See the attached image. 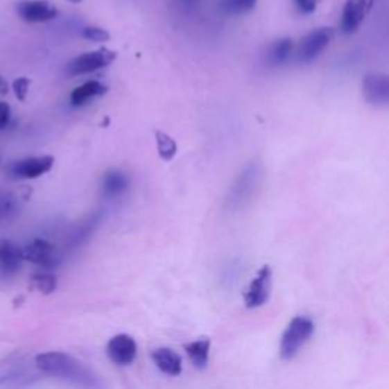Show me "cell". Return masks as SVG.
I'll list each match as a JSON object with an SVG mask.
<instances>
[{
	"instance_id": "cell-14",
	"label": "cell",
	"mask_w": 389,
	"mask_h": 389,
	"mask_svg": "<svg viewBox=\"0 0 389 389\" xmlns=\"http://www.w3.org/2000/svg\"><path fill=\"white\" fill-rule=\"evenodd\" d=\"M21 261V250L11 242H0V273L5 275L15 274L20 269Z\"/></svg>"
},
{
	"instance_id": "cell-18",
	"label": "cell",
	"mask_w": 389,
	"mask_h": 389,
	"mask_svg": "<svg viewBox=\"0 0 389 389\" xmlns=\"http://www.w3.org/2000/svg\"><path fill=\"white\" fill-rule=\"evenodd\" d=\"M130 181L123 172L111 171L104 178V192L107 196H119L128 189Z\"/></svg>"
},
{
	"instance_id": "cell-8",
	"label": "cell",
	"mask_w": 389,
	"mask_h": 389,
	"mask_svg": "<svg viewBox=\"0 0 389 389\" xmlns=\"http://www.w3.org/2000/svg\"><path fill=\"white\" fill-rule=\"evenodd\" d=\"M107 356L116 365H122V367L131 365L137 357L136 340L130 335H125V333L113 336L107 344Z\"/></svg>"
},
{
	"instance_id": "cell-12",
	"label": "cell",
	"mask_w": 389,
	"mask_h": 389,
	"mask_svg": "<svg viewBox=\"0 0 389 389\" xmlns=\"http://www.w3.org/2000/svg\"><path fill=\"white\" fill-rule=\"evenodd\" d=\"M365 12H367V0H347L340 17V31L347 35L354 34L362 25Z\"/></svg>"
},
{
	"instance_id": "cell-3",
	"label": "cell",
	"mask_w": 389,
	"mask_h": 389,
	"mask_svg": "<svg viewBox=\"0 0 389 389\" xmlns=\"http://www.w3.org/2000/svg\"><path fill=\"white\" fill-rule=\"evenodd\" d=\"M261 180V166L259 163H251L247 166L241 175L237 177L234 184L227 195V205L230 209H241L254 196Z\"/></svg>"
},
{
	"instance_id": "cell-13",
	"label": "cell",
	"mask_w": 389,
	"mask_h": 389,
	"mask_svg": "<svg viewBox=\"0 0 389 389\" xmlns=\"http://www.w3.org/2000/svg\"><path fill=\"white\" fill-rule=\"evenodd\" d=\"M150 357L155 363V367L160 370L164 374H168L171 377H177L181 374L182 371V359L181 356L171 350V348H155V350L150 353Z\"/></svg>"
},
{
	"instance_id": "cell-16",
	"label": "cell",
	"mask_w": 389,
	"mask_h": 389,
	"mask_svg": "<svg viewBox=\"0 0 389 389\" xmlns=\"http://www.w3.org/2000/svg\"><path fill=\"white\" fill-rule=\"evenodd\" d=\"M210 338H198L184 345V350L189 356L190 362L198 370H204L209 365V356H210Z\"/></svg>"
},
{
	"instance_id": "cell-21",
	"label": "cell",
	"mask_w": 389,
	"mask_h": 389,
	"mask_svg": "<svg viewBox=\"0 0 389 389\" xmlns=\"http://www.w3.org/2000/svg\"><path fill=\"white\" fill-rule=\"evenodd\" d=\"M33 282L35 288L42 292V293H52L55 289H57V277L52 274H37L33 277Z\"/></svg>"
},
{
	"instance_id": "cell-2",
	"label": "cell",
	"mask_w": 389,
	"mask_h": 389,
	"mask_svg": "<svg viewBox=\"0 0 389 389\" xmlns=\"http://www.w3.org/2000/svg\"><path fill=\"white\" fill-rule=\"evenodd\" d=\"M315 331V324L309 316H297L286 327L280 340V356L284 361H291L297 356Z\"/></svg>"
},
{
	"instance_id": "cell-6",
	"label": "cell",
	"mask_w": 389,
	"mask_h": 389,
	"mask_svg": "<svg viewBox=\"0 0 389 389\" xmlns=\"http://www.w3.org/2000/svg\"><path fill=\"white\" fill-rule=\"evenodd\" d=\"M273 288V269L271 266H261L257 275L254 277L245 293V306L248 309H257L263 306L271 295Z\"/></svg>"
},
{
	"instance_id": "cell-4",
	"label": "cell",
	"mask_w": 389,
	"mask_h": 389,
	"mask_svg": "<svg viewBox=\"0 0 389 389\" xmlns=\"http://www.w3.org/2000/svg\"><path fill=\"white\" fill-rule=\"evenodd\" d=\"M116 60V52L108 49H99L93 52H87L79 55L75 60H71L67 66V74L70 76L92 74L110 66Z\"/></svg>"
},
{
	"instance_id": "cell-26",
	"label": "cell",
	"mask_w": 389,
	"mask_h": 389,
	"mask_svg": "<svg viewBox=\"0 0 389 389\" xmlns=\"http://www.w3.org/2000/svg\"><path fill=\"white\" fill-rule=\"evenodd\" d=\"M301 14H312L316 10V0H295Z\"/></svg>"
},
{
	"instance_id": "cell-7",
	"label": "cell",
	"mask_w": 389,
	"mask_h": 389,
	"mask_svg": "<svg viewBox=\"0 0 389 389\" xmlns=\"http://www.w3.org/2000/svg\"><path fill=\"white\" fill-rule=\"evenodd\" d=\"M19 17L26 23H46L58 15V8L49 0H23L17 5Z\"/></svg>"
},
{
	"instance_id": "cell-23",
	"label": "cell",
	"mask_w": 389,
	"mask_h": 389,
	"mask_svg": "<svg viewBox=\"0 0 389 389\" xmlns=\"http://www.w3.org/2000/svg\"><path fill=\"white\" fill-rule=\"evenodd\" d=\"M84 38L90 40V42H96V43H104L110 40V34L107 33L105 29L98 28V26H87L83 31Z\"/></svg>"
},
{
	"instance_id": "cell-5",
	"label": "cell",
	"mask_w": 389,
	"mask_h": 389,
	"mask_svg": "<svg viewBox=\"0 0 389 389\" xmlns=\"http://www.w3.org/2000/svg\"><path fill=\"white\" fill-rule=\"evenodd\" d=\"M333 38V29L330 28H320L307 34L298 46L297 58L301 64H309L315 61L320 55L325 51Z\"/></svg>"
},
{
	"instance_id": "cell-22",
	"label": "cell",
	"mask_w": 389,
	"mask_h": 389,
	"mask_svg": "<svg viewBox=\"0 0 389 389\" xmlns=\"http://www.w3.org/2000/svg\"><path fill=\"white\" fill-rule=\"evenodd\" d=\"M15 210H17V204H15L14 198L10 195H0V221H5L6 218L14 216Z\"/></svg>"
},
{
	"instance_id": "cell-27",
	"label": "cell",
	"mask_w": 389,
	"mask_h": 389,
	"mask_svg": "<svg viewBox=\"0 0 389 389\" xmlns=\"http://www.w3.org/2000/svg\"><path fill=\"white\" fill-rule=\"evenodd\" d=\"M8 90H10V87H8V83L5 81L2 76H0V96H5V94L8 93Z\"/></svg>"
},
{
	"instance_id": "cell-28",
	"label": "cell",
	"mask_w": 389,
	"mask_h": 389,
	"mask_svg": "<svg viewBox=\"0 0 389 389\" xmlns=\"http://www.w3.org/2000/svg\"><path fill=\"white\" fill-rule=\"evenodd\" d=\"M180 3L184 8H193L200 3V0H180Z\"/></svg>"
},
{
	"instance_id": "cell-9",
	"label": "cell",
	"mask_w": 389,
	"mask_h": 389,
	"mask_svg": "<svg viewBox=\"0 0 389 389\" xmlns=\"http://www.w3.org/2000/svg\"><path fill=\"white\" fill-rule=\"evenodd\" d=\"M363 98L374 107H386L389 102V79L382 74H370L365 76L362 85Z\"/></svg>"
},
{
	"instance_id": "cell-11",
	"label": "cell",
	"mask_w": 389,
	"mask_h": 389,
	"mask_svg": "<svg viewBox=\"0 0 389 389\" xmlns=\"http://www.w3.org/2000/svg\"><path fill=\"white\" fill-rule=\"evenodd\" d=\"M21 256L23 260H29L44 268H52L57 265V256H55L52 243L43 239H37L33 243H29L25 250H21Z\"/></svg>"
},
{
	"instance_id": "cell-17",
	"label": "cell",
	"mask_w": 389,
	"mask_h": 389,
	"mask_svg": "<svg viewBox=\"0 0 389 389\" xmlns=\"http://www.w3.org/2000/svg\"><path fill=\"white\" fill-rule=\"evenodd\" d=\"M293 52V42L291 38H282L275 42L268 51V62L271 66H282L291 58Z\"/></svg>"
},
{
	"instance_id": "cell-19",
	"label": "cell",
	"mask_w": 389,
	"mask_h": 389,
	"mask_svg": "<svg viewBox=\"0 0 389 389\" xmlns=\"http://www.w3.org/2000/svg\"><path fill=\"white\" fill-rule=\"evenodd\" d=\"M155 141H157L158 154H160L164 162H169L177 155V149H178L177 143L166 132L155 131Z\"/></svg>"
},
{
	"instance_id": "cell-10",
	"label": "cell",
	"mask_w": 389,
	"mask_h": 389,
	"mask_svg": "<svg viewBox=\"0 0 389 389\" xmlns=\"http://www.w3.org/2000/svg\"><path fill=\"white\" fill-rule=\"evenodd\" d=\"M55 158L52 155H40V157H29L15 163L14 173L20 178L34 180L44 175L53 168Z\"/></svg>"
},
{
	"instance_id": "cell-29",
	"label": "cell",
	"mask_w": 389,
	"mask_h": 389,
	"mask_svg": "<svg viewBox=\"0 0 389 389\" xmlns=\"http://www.w3.org/2000/svg\"><path fill=\"white\" fill-rule=\"evenodd\" d=\"M69 2H71V3H81L83 0H69Z\"/></svg>"
},
{
	"instance_id": "cell-1",
	"label": "cell",
	"mask_w": 389,
	"mask_h": 389,
	"mask_svg": "<svg viewBox=\"0 0 389 389\" xmlns=\"http://www.w3.org/2000/svg\"><path fill=\"white\" fill-rule=\"evenodd\" d=\"M35 365L44 374L53 376L81 388H101L102 383L76 357L62 352H46L35 357Z\"/></svg>"
},
{
	"instance_id": "cell-24",
	"label": "cell",
	"mask_w": 389,
	"mask_h": 389,
	"mask_svg": "<svg viewBox=\"0 0 389 389\" xmlns=\"http://www.w3.org/2000/svg\"><path fill=\"white\" fill-rule=\"evenodd\" d=\"M29 85H31V79H28V78H17L12 83V90H14L15 96H17L19 101L23 102L26 99L28 92H29Z\"/></svg>"
},
{
	"instance_id": "cell-15",
	"label": "cell",
	"mask_w": 389,
	"mask_h": 389,
	"mask_svg": "<svg viewBox=\"0 0 389 389\" xmlns=\"http://www.w3.org/2000/svg\"><path fill=\"white\" fill-rule=\"evenodd\" d=\"M108 92L107 87L104 84H101L99 81H89L83 85H79L78 89H75L70 94V102L71 105L75 107H83L94 98L104 96Z\"/></svg>"
},
{
	"instance_id": "cell-25",
	"label": "cell",
	"mask_w": 389,
	"mask_h": 389,
	"mask_svg": "<svg viewBox=\"0 0 389 389\" xmlns=\"http://www.w3.org/2000/svg\"><path fill=\"white\" fill-rule=\"evenodd\" d=\"M11 122V107L6 102H0V130H5Z\"/></svg>"
},
{
	"instance_id": "cell-20",
	"label": "cell",
	"mask_w": 389,
	"mask_h": 389,
	"mask_svg": "<svg viewBox=\"0 0 389 389\" xmlns=\"http://www.w3.org/2000/svg\"><path fill=\"white\" fill-rule=\"evenodd\" d=\"M257 0H221V10L228 15H242L256 6Z\"/></svg>"
}]
</instances>
